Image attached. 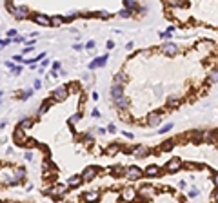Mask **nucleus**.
I'll return each mask as SVG.
<instances>
[{"label": "nucleus", "instance_id": "16", "mask_svg": "<svg viewBox=\"0 0 218 203\" xmlns=\"http://www.w3.org/2000/svg\"><path fill=\"white\" fill-rule=\"evenodd\" d=\"M147 152H149V151H147L146 147H136V149L133 151V154H135L136 158H146V156H147Z\"/></svg>", "mask_w": 218, "mask_h": 203}, {"label": "nucleus", "instance_id": "29", "mask_svg": "<svg viewBox=\"0 0 218 203\" xmlns=\"http://www.w3.org/2000/svg\"><path fill=\"white\" fill-rule=\"evenodd\" d=\"M169 5H173V7H187V2H180V0H175V2H171Z\"/></svg>", "mask_w": 218, "mask_h": 203}, {"label": "nucleus", "instance_id": "47", "mask_svg": "<svg viewBox=\"0 0 218 203\" xmlns=\"http://www.w3.org/2000/svg\"><path fill=\"white\" fill-rule=\"evenodd\" d=\"M25 143H27V145H29V147H33V145H35V143H36V142H35V140H25Z\"/></svg>", "mask_w": 218, "mask_h": 203}, {"label": "nucleus", "instance_id": "6", "mask_svg": "<svg viewBox=\"0 0 218 203\" xmlns=\"http://www.w3.org/2000/svg\"><path fill=\"white\" fill-rule=\"evenodd\" d=\"M98 200H100V192L98 191H89V192L84 194V201L86 203H96Z\"/></svg>", "mask_w": 218, "mask_h": 203}, {"label": "nucleus", "instance_id": "37", "mask_svg": "<svg viewBox=\"0 0 218 203\" xmlns=\"http://www.w3.org/2000/svg\"><path fill=\"white\" fill-rule=\"evenodd\" d=\"M209 80H211L213 83L216 82V69H213V71H211V74H209Z\"/></svg>", "mask_w": 218, "mask_h": 203}, {"label": "nucleus", "instance_id": "20", "mask_svg": "<svg viewBox=\"0 0 218 203\" xmlns=\"http://www.w3.org/2000/svg\"><path fill=\"white\" fill-rule=\"evenodd\" d=\"M153 191H155L153 187H149V185H144V187L140 189V194H142L144 198H149V196L153 194Z\"/></svg>", "mask_w": 218, "mask_h": 203}, {"label": "nucleus", "instance_id": "49", "mask_svg": "<svg viewBox=\"0 0 218 203\" xmlns=\"http://www.w3.org/2000/svg\"><path fill=\"white\" fill-rule=\"evenodd\" d=\"M91 114H93V116H95V118H98V116H100V113H98V111H96V109H93V113H91Z\"/></svg>", "mask_w": 218, "mask_h": 203}, {"label": "nucleus", "instance_id": "36", "mask_svg": "<svg viewBox=\"0 0 218 203\" xmlns=\"http://www.w3.org/2000/svg\"><path fill=\"white\" fill-rule=\"evenodd\" d=\"M31 94H33V89H25V91H24V94H22V100H27Z\"/></svg>", "mask_w": 218, "mask_h": 203}, {"label": "nucleus", "instance_id": "24", "mask_svg": "<svg viewBox=\"0 0 218 203\" xmlns=\"http://www.w3.org/2000/svg\"><path fill=\"white\" fill-rule=\"evenodd\" d=\"M126 82V74L124 73H118L116 76H115V85H122Z\"/></svg>", "mask_w": 218, "mask_h": 203}, {"label": "nucleus", "instance_id": "9", "mask_svg": "<svg viewBox=\"0 0 218 203\" xmlns=\"http://www.w3.org/2000/svg\"><path fill=\"white\" fill-rule=\"evenodd\" d=\"M160 120H162V114H160V113H151L147 122H149V125H151V127H156V125L160 123Z\"/></svg>", "mask_w": 218, "mask_h": 203}, {"label": "nucleus", "instance_id": "53", "mask_svg": "<svg viewBox=\"0 0 218 203\" xmlns=\"http://www.w3.org/2000/svg\"><path fill=\"white\" fill-rule=\"evenodd\" d=\"M0 103H2V93H0Z\"/></svg>", "mask_w": 218, "mask_h": 203}, {"label": "nucleus", "instance_id": "33", "mask_svg": "<svg viewBox=\"0 0 218 203\" xmlns=\"http://www.w3.org/2000/svg\"><path fill=\"white\" fill-rule=\"evenodd\" d=\"M131 13H133V11H129V9H122L118 15H120L122 18H129V16H131Z\"/></svg>", "mask_w": 218, "mask_h": 203}, {"label": "nucleus", "instance_id": "7", "mask_svg": "<svg viewBox=\"0 0 218 203\" xmlns=\"http://www.w3.org/2000/svg\"><path fill=\"white\" fill-rule=\"evenodd\" d=\"M33 20H35L36 24H40V25H51V20H49V16H47V15H42V13L35 15V16H33Z\"/></svg>", "mask_w": 218, "mask_h": 203}, {"label": "nucleus", "instance_id": "41", "mask_svg": "<svg viewBox=\"0 0 218 203\" xmlns=\"http://www.w3.org/2000/svg\"><path fill=\"white\" fill-rule=\"evenodd\" d=\"M13 60H15V62H24L22 54H15V56H13Z\"/></svg>", "mask_w": 218, "mask_h": 203}, {"label": "nucleus", "instance_id": "17", "mask_svg": "<svg viewBox=\"0 0 218 203\" xmlns=\"http://www.w3.org/2000/svg\"><path fill=\"white\" fill-rule=\"evenodd\" d=\"M82 183V176H71L69 180H67V185L69 187H78Z\"/></svg>", "mask_w": 218, "mask_h": 203}, {"label": "nucleus", "instance_id": "38", "mask_svg": "<svg viewBox=\"0 0 218 203\" xmlns=\"http://www.w3.org/2000/svg\"><path fill=\"white\" fill-rule=\"evenodd\" d=\"M86 47H87V49H95V47H96V44H95V40H89V42L86 44Z\"/></svg>", "mask_w": 218, "mask_h": 203}, {"label": "nucleus", "instance_id": "13", "mask_svg": "<svg viewBox=\"0 0 218 203\" xmlns=\"http://www.w3.org/2000/svg\"><path fill=\"white\" fill-rule=\"evenodd\" d=\"M106 60H107V56H100V58L93 60V62L89 64V69H96V67H102V65H106Z\"/></svg>", "mask_w": 218, "mask_h": 203}, {"label": "nucleus", "instance_id": "11", "mask_svg": "<svg viewBox=\"0 0 218 203\" xmlns=\"http://www.w3.org/2000/svg\"><path fill=\"white\" fill-rule=\"evenodd\" d=\"M111 96H113V100L124 96V87H122V85H113V87H111Z\"/></svg>", "mask_w": 218, "mask_h": 203}, {"label": "nucleus", "instance_id": "43", "mask_svg": "<svg viewBox=\"0 0 218 203\" xmlns=\"http://www.w3.org/2000/svg\"><path fill=\"white\" fill-rule=\"evenodd\" d=\"M106 47H107V49H113V47H115V44H113L111 40H107V44H106Z\"/></svg>", "mask_w": 218, "mask_h": 203}, {"label": "nucleus", "instance_id": "45", "mask_svg": "<svg viewBox=\"0 0 218 203\" xmlns=\"http://www.w3.org/2000/svg\"><path fill=\"white\" fill-rule=\"evenodd\" d=\"M196 194H198V191H196V189H193V191H189V196H191V198H195Z\"/></svg>", "mask_w": 218, "mask_h": 203}, {"label": "nucleus", "instance_id": "34", "mask_svg": "<svg viewBox=\"0 0 218 203\" xmlns=\"http://www.w3.org/2000/svg\"><path fill=\"white\" fill-rule=\"evenodd\" d=\"M171 129H173V123H167V125H164V127L160 129V134H166V133L171 131Z\"/></svg>", "mask_w": 218, "mask_h": 203}, {"label": "nucleus", "instance_id": "44", "mask_svg": "<svg viewBox=\"0 0 218 203\" xmlns=\"http://www.w3.org/2000/svg\"><path fill=\"white\" fill-rule=\"evenodd\" d=\"M42 87V82L40 80H35V89H40Z\"/></svg>", "mask_w": 218, "mask_h": 203}, {"label": "nucleus", "instance_id": "22", "mask_svg": "<svg viewBox=\"0 0 218 203\" xmlns=\"http://www.w3.org/2000/svg\"><path fill=\"white\" fill-rule=\"evenodd\" d=\"M24 176H25V169H24V167H20V169H16V174H15V180H16V182H22V180H24Z\"/></svg>", "mask_w": 218, "mask_h": 203}, {"label": "nucleus", "instance_id": "1", "mask_svg": "<svg viewBox=\"0 0 218 203\" xmlns=\"http://www.w3.org/2000/svg\"><path fill=\"white\" fill-rule=\"evenodd\" d=\"M5 7H7V9L13 13V16H16V18H25L27 13H29V9H27L25 5H18V7H16V5H13L11 2H7Z\"/></svg>", "mask_w": 218, "mask_h": 203}, {"label": "nucleus", "instance_id": "25", "mask_svg": "<svg viewBox=\"0 0 218 203\" xmlns=\"http://www.w3.org/2000/svg\"><path fill=\"white\" fill-rule=\"evenodd\" d=\"M124 172V167L122 165H115V167H111V174H115V176H120Z\"/></svg>", "mask_w": 218, "mask_h": 203}, {"label": "nucleus", "instance_id": "2", "mask_svg": "<svg viewBox=\"0 0 218 203\" xmlns=\"http://www.w3.org/2000/svg\"><path fill=\"white\" fill-rule=\"evenodd\" d=\"M65 192H67L65 185H56V187H53V189H47V191H45V194H51L53 198H62Z\"/></svg>", "mask_w": 218, "mask_h": 203}, {"label": "nucleus", "instance_id": "12", "mask_svg": "<svg viewBox=\"0 0 218 203\" xmlns=\"http://www.w3.org/2000/svg\"><path fill=\"white\" fill-rule=\"evenodd\" d=\"M13 138H15V142H16V143H24V142H25V134H24V131H22V129H18V127L15 129Z\"/></svg>", "mask_w": 218, "mask_h": 203}, {"label": "nucleus", "instance_id": "40", "mask_svg": "<svg viewBox=\"0 0 218 203\" xmlns=\"http://www.w3.org/2000/svg\"><path fill=\"white\" fill-rule=\"evenodd\" d=\"M11 44V40L9 38H5V40H0V47H5V45H9Z\"/></svg>", "mask_w": 218, "mask_h": 203}, {"label": "nucleus", "instance_id": "26", "mask_svg": "<svg viewBox=\"0 0 218 203\" xmlns=\"http://www.w3.org/2000/svg\"><path fill=\"white\" fill-rule=\"evenodd\" d=\"M4 183H7V185H16L18 182H16V180H15L13 176H9V174H5V176H4Z\"/></svg>", "mask_w": 218, "mask_h": 203}, {"label": "nucleus", "instance_id": "35", "mask_svg": "<svg viewBox=\"0 0 218 203\" xmlns=\"http://www.w3.org/2000/svg\"><path fill=\"white\" fill-rule=\"evenodd\" d=\"M93 142H95L93 134H86V136H84V143H87V145H89V143H93Z\"/></svg>", "mask_w": 218, "mask_h": 203}, {"label": "nucleus", "instance_id": "42", "mask_svg": "<svg viewBox=\"0 0 218 203\" xmlns=\"http://www.w3.org/2000/svg\"><path fill=\"white\" fill-rule=\"evenodd\" d=\"M100 16H102V18H109V13H107V11H100Z\"/></svg>", "mask_w": 218, "mask_h": 203}, {"label": "nucleus", "instance_id": "39", "mask_svg": "<svg viewBox=\"0 0 218 203\" xmlns=\"http://www.w3.org/2000/svg\"><path fill=\"white\" fill-rule=\"evenodd\" d=\"M15 36H16V31H15V29L7 31V38H9V40H11V38H15Z\"/></svg>", "mask_w": 218, "mask_h": 203}, {"label": "nucleus", "instance_id": "30", "mask_svg": "<svg viewBox=\"0 0 218 203\" xmlns=\"http://www.w3.org/2000/svg\"><path fill=\"white\" fill-rule=\"evenodd\" d=\"M80 118H82V113H76V114H73V116L69 118V123L73 125V123H76V122H78Z\"/></svg>", "mask_w": 218, "mask_h": 203}, {"label": "nucleus", "instance_id": "50", "mask_svg": "<svg viewBox=\"0 0 218 203\" xmlns=\"http://www.w3.org/2000/svg\"><path fill=\"white\" fill-rule=\"evenodd\" d=\"M25 160H33V152H25Z\"/></svg>", "mask_w": 218, "mask_h": 203}, {"label": "nucleus", "instance_id": "52", "mask_svg": "<svg viewBox=\"0 0 218 203\" xmlns=\"http://www.w3.org/2000/svg\"><path fill=\"white\" fill-rule=\"evenodd\" d=\"M53 69H55V71H56V69H60V64H58V62H55V64H53Z\"/></svg>", "mask_w": 218, "mask_h": 203}, {"label": "nucleus", "instance_id": "51", "mask_svg": "<svg viewBox=\"0 0 218 203\" xmlns=\"http://www.w3.org/2000/svg\"><path fill=\"white\" fill-rule=\"evenodd\" d=\"M126 47H127V49H129V51H131V49H133V47H135V44H133V42H129V44H127V45H126Z\"/></svg>", "mask_w": 218, "mask_h": 203}, {"label": "nucleus", "instance_id": "3", "mask_svg": "<svg viewBox=\"0 0 218 203\" xmlns=\"http://www.w3.org/2000/svg\"><path fill=\"white\" fill-rule=\"evenodd\" d=\"M162 51H164L167 56H175V54L178 53V45L173 44V42H166V44L162 45Z\"/></svg>", "mask_w": 218, "mask_h": 203}, {"label": "nucleus", "instance_id": "10", "mask_svg": "<svg viewBox=\"0 0 218 203\" xmlns=\"http://www.w3.org/2000/svg\"><path fill=\"white\" fill-rule=\"evenodd\" d=\"M122 198H124V201H133L136 198V191L135 189H126L122 192Z\"/></svg>", "mask_w": 218, "mask_h": 203}, {"label": "nucleus", "instance_id": "23", "mask_svg": "<svg viewBox=\"0 0 218 203\" xmlns=\"http://www.w3.org/2000/svg\"><path fill=\"white\" fill-rule=\"evenodd\" d=\"M124 5H126L124 9H129V11H133V9H135V7L138 5V4H136L135 0H124Z\"/></svg>", "mask_w": 218, "mask_h": 203}, {"label": "nucleus", "instance_id": "4", "mask_svg": "<svg viewBox=\"0 0 218 203\" xmlns=\"http://www.w3.org/2000/svg\"><path fill=\"white\" fill-rule=\"evenodd\" d=\"M126 176H127L129 180H138V178L142 176V171H140L138 167L131 165V167H127V169H126Z\"/></svg>", "mask_w": 218, "mask_h": 203}, {"label": "nucleus", "instance_id": "21", "mask_svg": "<svg viewBox=\"0 0 218 203\" xmlns=\"http://www.w3.org/2000/svg\"><path fill=\"white\" fill-rule=\"evenodd\" d=\"M51 20V25H62L65 20H64V16H60V15H56V16H53V18H49Z\"/></svg>", "mask_w": 218, "mask_h": 203}, {"label": "nucleus", "instance_id": "48", "mask_svg": "<svg viewBox=\"0 0 218 203\" xmlns=\"http://www.w3.org/2000/svg\"><path fill=\"white\" fill-rule=\"evenodd\" d=\"M15 42H18V44L24 42V36H15Z\"/></svg>", "mask_w": 218, "mask_h": 203}, {"label": "nucleus", "instance_id": "46", "mask_svg": "<svg viewBox=\"0 0 218 203\" xmlns=\"http://www.w3.org/2000/svg\"><path fill=\"white\" fill-rule=\"evenodd\" d=\"M69 87H71V91H78V83H71Z\"/></svg>", "mask_w": 218, "mask_h": 203}, {"label": "nucleus", "instance_id": "5", "mask_svg": "<svg viewBox=\"0 0 218 203\" xmlns=\"http://www.w3.org/2000/svg\"><path fill=\"white\" fill-rule=\"evenodd\" d=\"M65 98H67V89H65V87H56V89L53 91V100L62 102V100H65Z\"/></svg>", "mask_w": 218, "mask_h": 203}, {"label": "nucleus", "instance_id": "18", "mask_svg": "<svg viewBox=\"0 0 218 203\" xmlns=\"http://www.w3.org/2000/svg\"><path fill=\"white\" fill-rule=\"evenodd\" d=\"M115 103H116L120 109H126V107L129 105V100H127L126 96H120V98H116V100H115Z\"/></svg>", "mask_w": 218, "mask_h": 203}, {"label": "nucleus", "instance_id": "15", "mask_svg": "<svg viewBox=\"0 0 218 203\" xmlns=\"http://www.w3.org/2000/svg\"><path fill=\"white\" fill-rule=\"evenodd\" d=\"M158 174H160V169H158L156 165H149V167L146 169V176H151V178H153V176H158Z\"/></svg>", "mask_w": 218, "mask_h": 203}, {"label": "nucleus", "instance_id": "8", "mask_svg": "<svg viewBox=\"0 0 218 203\" xmlns=\"http://www.w3.org/2000/svg\"><path fill=\"white\" fill-rule=\"evenodd\" d=\"M180 167H182V162H180L178 158H173V160L167 163V171H169V172H176V171H180Z\"/></svg>", "mask_w": 218, "mask_h": 203}, {"label": "nucleus", "instance_id": "28", "mask_svg": "<svg viewBox=\"0 0 218 203\" xmlns=\"http://www.w3.org/2000/svg\"><path fill=\"white\" fill-rule=\"evenodd\" d=\"M47 109H49V102L45 100V102H42V105H40V109H38V114H44Z\"/></svg>", "mask_w": 218, "mask_h": 203}, {"label": "nucleus", "instance_id": "31", "mask_svg": "<svg viewBox=\"0 0 218 203\" xmlns=\"http://www.w3.org/2000/svg\"><path fill=\"white\" fill-rule=\"evenodd\" d=\"M162 149H164V151H171V149H173V140L164 142V143H162Z\"/></svg>", "mask_w": 218, "mask_h": 203}, {"label": "nucleus", "instance_id": "19", "mask_svg": "<svg viewBox=\"0 0 218 203\" xmlns=\"http://www.w3.org/2000/svg\"><path fill=\"white\" fill-rule=\"evenodd\" d=\"M29 127H33V118H24L22 122H20V125H18V129H29Z\"/></svg>", "mask_w": 218, "mask_h": 203}, {"label": "nucleus", "instance_id": "14", "mask_svg": "<svg viewBox=\"0 0 218 203\" xmlns=\"http://www.w3.org/2000/svg\"><path fill=\"white\" fill-rule=\"evenodd\" d=\"M84 178L82 180H93L95 176H96V167H87L86 171H84V174H82Z\"/></svg>", "mask_w": 218, "mask_h": 203}, {"label": "nucleus", "instance_id": "27", "mask_svg": "<svg viewBox=\"0 0 218 203\" xmlns=\"http://www.w3.org/2000/svg\"><path fill=\"white\" fill-rule=\"evenodd\" d=\"M109 147H111V149H107V154H111V156L120 151V145H116V143H113V145H109Z\"/></svg>", "mask_w": 218, "mask_h": 203}, {"label": "nucleus", "instance_id": "32", "mask_svg": "<svg viewBox=\"0 0 218 203\" xmlns=\"http://www.w3.org/2000/svg\"><path fill=\"white\" fill-rule=\"evenodd\" d=\"M167 103H169V105H173V107H175V105H178V103H180V100H178V98H176V96H171V98H167Z\"/></svg>", "mask_w": 218, "mask_h": 203}]
</instances>
